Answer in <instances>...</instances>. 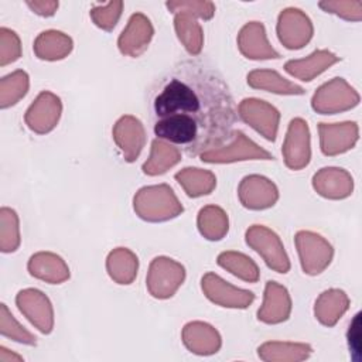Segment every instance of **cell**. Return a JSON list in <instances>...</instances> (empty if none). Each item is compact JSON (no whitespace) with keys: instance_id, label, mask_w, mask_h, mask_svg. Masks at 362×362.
<instances>
[{"instance_id":"6da1fadb","label":"cell","mask_w":362,"mask_h":362,"mask_svg":"<svg viewBox=\"0 0 362 362\" xmlns=\"http://www.w3.org/2000/svg\"><path fill=\"white\" fill-rule=\"evenodd\" d=\"M157 139L182 147L189 157L226 144L238 109L222 75L214 68L182 61L161 81L151 98Z\"/></svg>"},{"instance_id":"7a4b0ae2","label":"cell","mask_w":362,"mask_h":362,"mask_svg":"<svg viewBox=\"0 0 362 362\" xmlns=\"http://www.w3.org/2000/svg\"><path fill=\"white\" fill-rule=\"evenodd\" d=\"M133 208L139 218L147 222H164L178 216L184 208L167 184L140 188L133 198Z\"/></svg>"},{"instance_id":"3957f363","label":"cell","mask_w":362,"mask_h":362,"mask_svg":"<svg viewBox=\"0 0 362 362\" xmlns=\"http://www.w3.org/2000/svg\"><path fill=\"white\" fill-rule=\"evenodd\" d=\"M184 280L185 269L181 263L165 256H158L150 263L146 286L154 298L165 300L175 294Z\"/></svg>"},{"instance_id":"277c9868","label":"cell","mask_w":362,"mask_h":362,"mask_svg":"<svg viewBox=\"0 0 362 362\" xmlns=\"http://www.w3.org/2000/svg\"><path fill=\"white\" fill-rule=\"evenodd\" d=\"M247 246L257 252L264 263L277 273L290 270V259L284 250L279 235L264 225H253L245 235Z\"/></svg>"},{"instance_id":"5b68a950","label":"cell","mask_w":362,"mask_h":362,"mask_svg":"<svg viewBox=\"0 0 362 362\" xmlns=\"http://www.w3.org/2000/svg\"><path fill=\"white\" fill-rule=\"evenodd\" d=\"M359 103L358 92L344 79L332 78L321 85L313 99L311 106L321 115H334L349 110Z\"/></svg>"},{"instance_id":"8992f818","label":"cell","mask_w":362,"mask_h":362,"mask_svg":"<svg viewBox=\"0 0 362 362\" xmlns=\"http://www.w3.org/2000/svg\"><path fill=\"white\" fill-rule=\"evenodd\" d=\"M199 157L204 163H209V164H225V163H235V161H243V160H273L274 158L272 153L259 147L240 130H235L232 139L226 144L218 148L205 151Z\"/></svg>"},{"instance_id":"52a82bcc","label":"cell","mask_w":362,"mask_h":362,"mask_svg":"<svg viewBox=\"0 0 362 362\" xmlns=\"http://www.w3.org/2000/svg\"><path fill=\"white\" fill-rule=\"evenodd\" d=\"M294 240L300 256V263L305 274H320L329 266L334 256V249L321 235L310 230H300L296 233Z\"/></svg>"},{"instance_id":"ba28073f","label":"cell","mask_w":362,"mask_h":362,"mask_svg":"<svg viewBox=\"0 0 362 362\" xmlns=\"http://www.w3.org/2000/svg\"><path fill=\"white\" fill-rule=\"evenodd\" d=\"M238 116L257 133H260L266 140H276L280 123V112L273 105L262 99L246 98L239 103Z\"/></svg>"},{"instance_id":"9c48e42d","label":"cell","mask_w":362,"mask_h":362,"mask_svg":"<svg viewBox=\"0 0 362 362\" xmlns=\"http://www.w3.org/2000/svg\"><path fill=\"white\" fill-rule=\"evenodd\" d=\"M277 35L288 49H300L313 38L314 28L308 16L300 8H286L277 20Z\"/></svg>"},{"instance_id":"30bf717a","label":"cell","mask_w":362,"mask_h":362,"mask_svg":"<svg viewBox=\"0 0 362 362\" xmlns=\"http://www.w3.org/2000/svg\"><path fill=\"white\" fill-rule=\"evenodd\" d=\"M201 288L209 301L226 308H246L255 300L252 291L238 288L212 272L202 276Z\"/></svg>"},{"instance_id":"8fae6325","label":"cell","mask_w":362,"mask_h":362,"mask_svg":"<svg viewBox=\"0 0 362 362\" xmlns=\"http://www.w3.org/2000/svg\"><path fill=\"white\" fill-rule=\"evenodd\" d=\"M281 151L284 163L290 170H301L310 163V129L305 120L296 117L290 122Z\"/></svg>"},{"instance_id":"7c38bea8","label":"cell","mask_w":362,"mask_h":362,"mask_svg":"<svg viewBox=\"0 0 362 362\" xmlns=\"http://www.w3.org/2000/svg\"><path fill=\"white\" fill-rule=\"evenodd\" d=\"M61 112V99L49 90H42L27 109L24 122L34 133L45 134L57 126Z\"/></svg>"},{"instance_id":"4fadbf2b","label":"cell","mask_w":362,"mask_h":362,"mask_svg":"<svg viewBox=\"0 0 362 362\" xmlns=\"http://www.w3.org/2000/svg\"><path fill=\"white\" fill-rule=\"evenodd\" d=\"M16 304L21 314L35 325L42 334H49L54 328V310L49 298L37 288H25L16 296Z\"/></svg>"},{"instance_id":"5bb4252c","label":"cell","mask_w":362,"mask_h":362,"mask_svg":"<svg viewBox=\"0 0 362 362\" xmlns=\"http://www.w3.org/2000/svg\"><path fill=\"white\" fill-rule=\"evenodd\" d=\"M240 204L253 211L273 206L279 199V189L269 178L257 174L246 175L238 188Z\"/></svg>"},{"instance_id":"9a60e30c","label":"cell","mask_w":362,"mask_h":362,"mask_svg":"<svg viewBox=\"0 0 362 362\" xmlns=\"http://www.w3.org/2000/svg\"><path fill=\"white\" fill-rule=\"evenodd\" d=\"M112 134L124 160L127 163L137 160L146 144V132L143 123L132 115L122 116L115 123Z\"/></svg>"},{"instance_id":"2e32d148","label":"cell","mask_w":362,"mask_h":362,"mask_svg":"<svg viewBox=\"0 0 362 362\" xmlns=\"http://www.w3.org/2000/svg\"><path fill=\"white\" fill-rule=\"evenodd\" d=\"M154 34L150 20L143 13H134L117 40L119 51L123 55L137 58L148 47Z\"/></svg>"},{"instance_id":"e0dca14e","label":"cell","mask_w":362,"mask_h":362,"mask_svg":"<svg viewBox=\"0 0 362 362\" xmlns=\"http://www.w3.org/2000/svg\"><path fill=\"white\" fill-rule=\"evenodd\" d=\"M318 133L322 154L338 156L355 146L359 130L355 122L320 123Z\"/></svg>"},{"instance_id":"ac0fdd59","label":"cell","mask_w":362,"mask_h":362,"mask_svg":"<svg viewBox=\"0 0 362 362\" xmlns=\"http://www.w3.org/2000/svg\"><path fill=\"white\" fill-rule=\"evenodd\" d=\"M238 47L249 59H277L280 54L269 44L264 25L259 21L245 24L238 34Z\"/></svg>"},{"instance_id":"d6986e66","label":"cell","mask_w":362,"mask_h":362,"mask_svg":"<svg viewBox=\"0 0 362 362\" xmlns=\"http://www.w3.org/2000/svg\"><path fill=\"white\" fill-rule=\"evenodd\" d=\"M290 313L291 298L287 288L276 281H267L263 304L257 311V320L264 324H280L288 320Z\"/></svg>"},{"instance_id":"ffe728a7","label":"cell","mask_w":362,"mask_h":362,"mask_svg":"<svg viewBox=\"0 0 362 362\" xmlns=\"http://www.w3.org/2000/svg\"><path fill=\"white\" fill-rule=\"evenodd\" d=\"M314 189L328 199H344L352 194L354 180L344 168L325 167L313 177Z\"/></svg>"},{"instance_id":"44dd1931","label":"cell","mask_w":362,"mask_h":362,"mask_svg":"<svg viewBox=\"0 0 362 362\" xmlns=\"http://www.w3.org/2000/svg\"><path fill=\"white\" fill-rule=\"evenodd\" d=\"M182 342L194 354L211 355L221 348V335L209 324L194 321L188 322L182 329Z\"/></svg>"},{"instance_id":"7402d4cb","label":"cell","mask_w":362,"mask_h":362,"mask_svg":"<svg viewBox=\"0 0 362 362\" xmlns=\"http://www.w3.org/2000/svg\"><path fill=\"white\" fill-rule=\"evenodd\" d=\"M339 57L328 49H317L311 55L301 59H290L284 64V71L304 82L313 81L315 76L337 64Z\"/></svg>"},{"instance_id":"603a6c76","label":"cell","mask_w":362,"mask_h":362,"mask_svg":"<svg viewBox=\"0 0 362 362\" xmlns=\"http://www.w3.org/2000/svg\"><path fill=\"white\" fill-rule=\"evenodd\" d=\"M27 269L33 277L49 284H59L69 279V269L64 259L51 252H38L33 255Z\"/></svg>"},{"instance_id":"cb8c5ba5","label":"cell","mask_w":362,"mask_h":362,"mask_svg":"<svg viewBox=\"0 0 362 362\" xmlns=\"http://www.w3.org/2000/svg\"><path fill=\"white\" fill-rule=\"evenodd\" d=\"M349 307V298L339 288H329L320 294L314 305L315 318L325 327H334Z\"/></svg>"},{"instance_id":"d4e9b609","label":"cell","mask_w":362,"mask_h":362,"mask_svg":"<svg viewBox=\"0 0 362 362\" xmlns=\"http://www.w3.org/2000/svg\"><path fill=\"white\" fill-rule=\"evenodd\" d=\"M72 38L57 30H47L38 34L34 41V54L44 61H58L72 51Z\"/></svg>"},{"instance_id":"484cf974","label":"cell","mask_w":362,"mask_h":362,"mask_svg":"<svg viewBox=\"0 0 362 362\" xmlns=\"http://www.w3.org/2000/svg\"><path fill=\"white\" fill-rule=\"evenodd\" d=\"M247 85L253 89L273 92L277 95H303V86L290 82L273 69H255L247 74Z\"/></svg>"},{"instance_id":"4316f807","label":"cell","mask_w":362,"mask_h":362,"mask_svg":"<svg viewBox=\"0 0 362 362\" xmlns=\"http://www.w3.org/2000/svg\"><path fill=\"white\" fill-rule=\"evenodd\" d=\"M139 259L127 247L113 249L106 259L109 277L117 284H130L137 276Z\"/></svg>"},{"instance_id":"83f0119b","label":"cell","mask_w":362,"mask_h":362,"mask_svg":"<svg viewBox=\"0 0 362 362\" xmlns=\"http://www.w3.org/2000/svg\"><path fill=\"white\" fill-rule=\"evenodd\" d=\"M181 160V153L174 144L156 139L151 143V151L147 161L143 164L141 170L147 175H160L167 173L171 167L178 164Z\"/></svg>"},{"instance_id":"f1b7e54d","label":"cell","mask_w":362,"mask_h":362,"mask_svg":"<svg viewBox=\"0 0 362 362\" xmlns=\"http://www.w3.org/2000/svg\"><path fill=\"white\" fill-rule=\"evenodd\" d=\"M174 14V28L178 40L181 41L188 54L198 55L204 45V34L201 24L192 14L187 11H178Z\"/></svg>"},{"instance_id":"f546056e","label":"cell","mask_w":362,"mask_h":362,"mask_svg":"<svg viewBox=\"0 0 362 362\" xmlns=\"http://www.w3.org/2000/svg\"><path fill=\"white\" fill-rule=\"evenodd\" d=\"M197 225L199 233L208 240H221L229 229L226 212L218 205H206L199 209Z\"/></svg>"},{"instance_id":"4dcf8cb0","label":"cell","mask_w":362,"mask_h":362,"mask_svg":"<svg viewBox=\"0 0 362 362\" xmlns=\"http://www.w3.org/2000/svg\"><path fill=\"white\" fill-rule=\"evenodd\" d=\"M174 177L191 198L208 195L216 187V177L208 170L188 167L178 171Z\"/></svg>"},{"instance_id":"1f68e13d","label":"cell","mask_w":362,"mask_h":362,"mask_svg":"<svg viewBox=\"0 0 362 362\" xmlns=\"http://www.w3.org/2000/svg\"><path fill=\"white\" fill-rule=\"evenodd\" d=\"M218 264L229 272L230 274L236 276L238 279L247 281V283H256L260 277V272L257 264L246 255L235 250H228L219 253L216 259Z\"/></svg>"},{"instance_id":"d6a6232c","label":"cell","mask_w":362,"mask_h":362,"mask_svg":"<svg viewBox=\"0 0 362 362\" xmlns=\"http://www.w3.org/2000/svg\"><path fill=\"white\" fill-rule=\"evenodd\" d=\"M313 348L308 344L293 342H264L259 346L257 354L263 361H301L310 356Z\"/></svg>"},{"instance_id":"836d02e7","label":"cell","mask_w":362,"mask_h":362,"mask_svg":"<svg viewBox=\"0 0 362 362\" xmlns=\"http://www.w3.org/2000/svg\"><path fill=\"white\" fill-rule=\"evenodd\" d=\"M30 86L28 75L23 69H17L0 79V107L7 109L25 96Z\"/></svg>"},{"instance_id":"e575fe53","label":"cell","mask_w":362,"mask_h":362,"mask_svg":"<svg viewBox=\"0 0 362 362\" xmlns=\"http://www.w3.org/2000/svg\"><path fill=\"white\" fill-rule=\"evenodd\" d=\"M20 246L18 216L14 209L3 206L0 209V249L4 253L17 250Z\"/></svg>"},{"instance_id":"d590c367","label":"cell","mask_w":362,"mask_h":362,"mask_svg":"<svg viewBox=\"0 0 362 362\" xmlns=\"http://www.w3.org/2000/svg\"><path fill=\"white\" fill-rule=\"evenodd\" d=\"M0 334L20 344H25V345L37 344L35 335H33L18 324V321L13 317V314L8 311L4 303L0 304Z\"/></svg>"},{"instance_id":"8d00e7d4","label":"cell","mask_w":362,"mask_h":362,"mask_svg":"<svg viewBox=\"0 0 362 362\" xmlns=\"http://www.w3.org/2000/svg\"><path fill=\"white\" fill-rule=\"evenodd\" d=\"M123 10V1L116 0L106 3L105 6H95L90 8L92 21L105 31H112L117 24Z\"/></svg>"},{"instance_id":"74e56055","label":"cell","mask_w":362,"mask_h":362,"mask_svg":"<svg viewBox=\"0 0 362 362\" xmlns=\"http://www.w3.org/2000/svg\"><path fill=\"white\" fill-rule=\"evenodd\" d=\"M165 6L173 13L187 11L194 17H199L202 20H211L215 14V4L212 1L181 0V1H167Z\"/></svg>"},{"instance_id":"f35d334b","label":"cell","mask_w":362,"mask_h":362,"mask_svg":"<svg viewBox=\"0 0 362 362\" xmlns=\"http://www.w3.org/2000/svg\"><path fill=\"white\" fill-rule=\"evenodd\" d=\"M21 55V45L18 35L6 27L0 28V65L4 66L14 62Z\"/></svg>"},{"instance_id":"ab89813d","label":"cell","mask_w":362,"mask_h":362,"mask_svg":"<svg viewBox=\"0 0 362 362\" xmlns=\"http://www.w3.org/2000/svg\"><path fill=\"white\" fill-rule=\"evenodd\" d=\"M324 11L337 14L345 20L359 21L362 18V1L346 0V1H320L318 4Z\"/></svg>"},{"instance_id":"60d3db41","label":"cell","mask_w":362,"mask_h":362,"mask_svg":"<svg viewBox=\"0 0 362 362\" xmlns=\"http://www.w3.org/2000/svg\"><path fill=\"white\" fill-rule=\"evenodd\" d=\"M346 338H348V346H349V352L352 355L354 361H361L362 358V342H361V313H356L354 320L349 324L348 332H346Z\"/></svg>"},{"instance_id":"b9f144b4","label":"cell","mask_w":362,"mask_h":362,"mask_svg":"<svg viewBox=\"0 0 362 362\" xmlns=\"http://www.w3.org/2000/svg\"><path fill=\"white\" fill-rule=\"evenodd\" d=\"M27 6L38 16L51 17L58 8V1H27Z\"/></svg>"},{"instance_id":"7bdbcfd3","label":"cell","mask_w":362,"mask_h":362,"mask_svg":"<svg viewBox=\"0 0 362 362\" xmlns=\"http://www.w3.org/2000/svg\"><path fill=\"white\" fill-rule=\"evenodd\" d=\"M13 361H23V356L17 354H10L7 348L0 346V362H13Z\"/></svg>"}]
</instances>
